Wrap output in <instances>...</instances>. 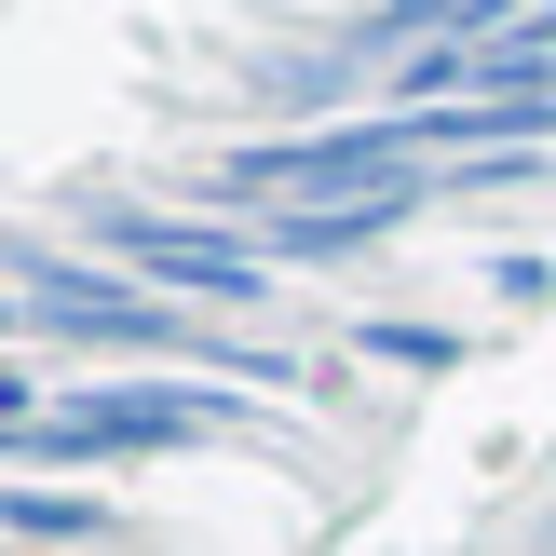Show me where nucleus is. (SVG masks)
<instances>
[{"mask_svg":"<svg viewBox=\"0 0 556 556\" xmlns=\"http://www.w3.org/2000/svg\"><path fill=\"white\" fill-rule=\"evenodd\" d=\"M96 244H109L123 271H150L163 299H190V313H258V299H271V258H258V231H217V217L96 204Z\"/></svg>","mask_w":556,"mask_h":556,"instance_id":"nucleus-2","label":"nucleus"},{"mask_svg":"<svg viewBox=\"0 0 556 556\" xmlns=\"http://www.w3.org/2000/svg\"><path fill=\"white\" fill-rule=\"evenodd\" d=\"M353 353H380V367H421V380H434L462 340H448V326H407V313H380V326H353Z\"/></svg>","mask_w":556,"mask_h":556,"instance_id":"nucleus-5","label":"nucleus"},{"mask_svg":"<svg viewBox=\"0 0 556 556\" xmlns=\"http://www.w3.org/2000/svg\"><path fill=\"white\" fill-rule=\"evenodd\" d=\"M217 421H231V407L190 394V380H109V394L41 407L27 462H136V448H190V434H217Z\"/></svg>","mask_w":556,"mask_h":556,"instance_id":"nucleus-3","label":"nucleus"},{"mask_svg":"<svg viewBox=\"0 0 556 556\" xmlns=\"http://www.w3.org/2000/svg\"><path fill=\"white\" fill-rule=\"evenodd\" d=\"M0 530H27V543H81V530H109V516L68 503V489H0Z\"/></svg>","mask_w":556,"mask_h":556,"instance_id":"nucleus-4","label":"nucleus"},{"mask_svg":"<svg viewBox=\"0 0 556 556\" xmlns=\"http://www.w3.org/2000/svg\"><path fill=\"white\" fill-rule=\"evenodd\" d=\"M14 326H27V286H14V271H0V340H14Z\"/></svg>","mask_w":556,"mask_h":556,"instance_id":"nucleus-6","label":"nucleus"},{"mask_svg":"<svg viewBox=\"0 0 556 556\" xmlns=\"http://www.w3.org/2000/svg\"><path fill=\"white\" fill-rule=\"evenodd\" d=\"M434 109H367V123H313V136H258V150L217 163V204H258V217H299V204H367V190H407L434 177Z\"/></svg>","mask_w":556,"mask_h":556,"instance_id":"nucleus-1","label":"nucleus"},{"mask_svg":"<svg viewBox=\"0 0 556 556\" xmlns=\"http://www.w3.org/2000/svg\"><path fill=\"white\" fill-rule=\"evenodd\" d=\"M0 556H14V543H0Z\"/></svg>","mask_w":556,"mask_h":556,"instance_id":"nucleus-7","label":"nucleus"}]
</instances>
